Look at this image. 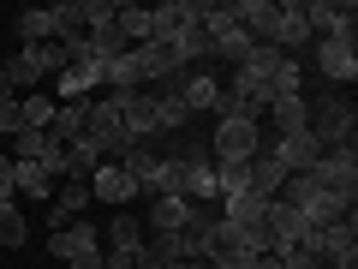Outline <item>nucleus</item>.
<instances>
[{
	"mask_svg": "<svg viewBox=\"0 0 358 269\" xmlns=\"http://www.w3.org/2000/svg\"><path fill=\"white\" fill-rule=\"evenodd\" d=\"M84 138L96 144V150L108 156V162H114L120 150H126V96H114V90H96V96H90V120H84Z\"/></svg>",
	"mask_w": 358,
	"mask_h": 269,
	"instance_id": "obj_1",
	"label": "nucleus"
},
{
	"mask_svg": "<svg viewBox=\"0 0 358 269\" xmlns=\"http://www.w3.org/2000/svg\"><path fill=\"white\" fill-rule=\"evenodd\" d=\"M48 257L60 269H102V233L90 221H66L60 233H48Z\"/></svg>",
	"mask_w": 358,
	"mask_h": 269,
	"instance_id": "obj_2",
	"label": "nucleus"
},
{
	"mask_svg": "<svg viewBox=\"0 0 358 269\" xmlns=\"http://www.w3.org/2000/svg\"><path fill=\"white\" fill-rule=\"evenodd\" d=\"M352 126H358V108L346 102V96H322L317 108H310L305 132L317 138V150H346L352 144Z\"/></svg>",
	"mask_w": 358,
	"mask_h": 269,
	"instance_id": "obj_3",
	"label": "nucleus"
},
{
	"mask_svg": "<svg viewBox=\"0 0 358 269\" xmlns=\"http://www.w3.org/2000/svg\"><path fill=\"white\" fill-rule=\"evenodd\" d=\"M268 144L263 120H215V138H209V156L215 162H251L257 150Z\"/></svg>",
	"mask_w": 358,
	"mask_h": 269,
	"instance_id": "obj_4",
	"label": "nucleus"
},
{
	"mask_svg": "<svg viewBox=\"0 0 358 269\" xmlns=\"http://www.w3.org/2000/svg\"><path fill=\"white\" fill-rule=\"evenodd\" d=\"M310 174H317V186L329 198L358 204V144H346V150H322V162L310 167Z\"/></svg>",
	"mask_w": 358,
	"mask_h": 269,
	"instance_id": "obj_5",
	"label": "nucleus"
},
{
	"mask_svg": "<svg viewBox=\"0 0 358 269\" xmlns=\"http://www.w3.org/2000/svg\"><path fill=\"white\" fill-rule=\"evenodd\" d=\"M263 240H268V251H293V245L310 240V221L299 209H287L281 198H268L263 204Z\"/></svg>",
	"mask_w": 358,
	"mask_h": 269,
	"instance_id": "obj_6",
	"label": "nucleus"
},
{
	"mask_svg": "<svg viewBox=\"0 0 358 269\" xmlns=\"http://www.w3.org/2000/svg\"><path fill=\"white\" fill-rule=\"evenodd\" d=\"M305 25H310V36H358V6L352 0H305Z\"/></svg>",
	"mask_w": 358,
	"mask_h": 269,
	"instance_id": "obj_7",
	"label": "nucleus"
},
{
	"mask_svg": "<svg viewBox=\"0 0 358 269\" xmlns=\"http://www.w3.org/2000/svg\"><path fill=\"white\" fill-rule=\"evenodd\" d=\"M358 36H322L317 42V72L329 78V84H352L358 78Z\"/></svg>",
	"mask_w": 358,
	"mask_h": 269,
	"instance_id": "obj_8",
	"label": "nucleus"
},
{
	"mask_svg": "<svg viewBox=\"0 0 358 269\" xmlns=\"http://www.w3.org/2000/svg\"><path fill=\"white\" fill-rule=\"evenodd\" d=\"M179 102H185V114H215V102H221V84H215V72L209 66H192V72H179Z\"/></svg>",
	"mask_w": 358,
	"mask_h": 269,
	"instance_id": "obj_9",
	"label": "nucleus"
},
{
	"mask_svg": "<svg viewBox=\"0 0 358 269\" xmlns=\"http://www.w3.org/2000/svg\"><path fill=\"white\" fill-rule=\"evenodd\" d=\"M192 198H179V192H162V198H150V209H143V228L150 233H179L185 221H192Z\"/></svg>",
	"mask_w": 358,
	"mask_h": 269,
	"instance_id": "obj_10",
	"label": "nucleus"
},
{
	"mask_svg": "<svg viewBox=\"0 0 358 269\" xmlns=\"http://www.w3.org/2000/svg\"><path fill=\"white\" fill-rule=\"evenodd\" d=\"M310 42H317V36H310V25H305V6H299V0H281V25H275V54H293V60H299V54H305Z\"/></svg>",
	"mask_w": 358,
	"mask_h": 269,
	"instance_id": "obj_11",
	"label": "nucleus"
},
{
	"mask_svg": "<svg viewBox=\"0 0 358 269\" xmlns=\"http://www.w3.org/2000/svg\"><path fill=\"white\" fill-rule=\"evenodd\" d=\"M90 198H96V204H131V198H138V179H131L120 162H102L96 174H90Z\"/></svg>",
	"mask_w": 358,
	"mask_h": 269,
	"instance_id": "obj_12",
	"label": "nucleus"
},
{
	"mask_svg": "<svg viewBox=\"0 0 358 269\" xmlns=\"http://www.w3.org/2000/svg\"><path fill=\"white\" fill-rule=\"evenodd\" d=\"M179 162H185V198L192 204H215V167L203 162V150H179Z\"/></svg>",
	"mask_w": 358,
	"mask_h": 269,
	"instance_id": "obj_13",
	"label": "nucleus"
},
{
	"mask_svg": "<svg viewBox=\"0 0 358 269\" xmlns=\"http://www.w3.org/2000/svg\"><path fill=\"white\" fill-rule=\"evenodd\" d=\"M84 120H90V96H84V102H54L48 138L54 144H78V138H84Z\"/></svg>",
	"mask_w": 358,
	"mask_h": 269,
	"instance_id": "obj_14",
	"label": "nucleus"
},
{
	"mask_svg": "<svg viewBox=\"0 0 358 269\" xmlns=\"http://www.w3.org/2000/svg\"><path fill=\"white\" fill-rule=\"evenodd\" d=\"M197 18V0H167V6H150V42H167L179 25Z\"/></svg>",
	"mask_w": 358,
	"mask_h": 269,
	"instance_id": "obj_15",
	"label": "nucleus"
},
{
	"mask_svg": "<svg viewBox=\"0 0 358 269\" xmlns=\"http://www.w3.org/2000/svg\"><path fill=\"white\" fill-rule=\"evenodd\" d=\"M114 162L126 167L131 179H138V192H150V186H155V167H162V156H155V144H126Z\"/></svg>",
	"mask_w": 358,
	"mask_h": 269,
	"instance_id": "obj_16",
	"label": "nucleus"
},
{
	"mask_svg": "<svg viewBox=\"0 0 358 269\" xmlns=\"http://www.w3.org/2000/svg\"><path fill=\"white\" fill-rule=\"evenodd\" d=\"M102 90V78H96V60H72L60 72V102H84V96H96Z\"/></svg>",
	"mask_w": 358,
	"mask_h": 269,
	"instance_id": "obj_17",
	"label": "nucleus"
},
{
	"mask_svg": "<svg viewBox=\"0 0 358 269\" xmlns=\"http://www.w3.org/2000/svg\"><path fill=\"white\" fill-rule=\"evenodd\" d=\"M268 120H275V138H293V132H305L310 102L305 96H275V102H268Z\"/></svg>",
	"mask_w": 358,
	"mask_h": 269,
	"instance_id": "obj_18",
	"label": "nucleus"
},
{
	"mask_svg": "<svg viewBox=\"0 0 358 269\" xmlns=\"http://www.w3.org/2000/svg\"><path fill=\"white\" fill-rule=\"evenodd\" d=\"M13 179H18V198H36V204L54 198V174L42 162H13Z\"/></svg>",
	"mask_w": 358,
	"mask_h": 269,
	"instance_id": "obj_19",
	"label": "nucleus"
},
{
	"mask_svg": "<svg viewBox=\"0 0 358 269\" xmlns=\"http://www.w3.org/2000/svg\"><path fill=\"white\" fill-rule=\"evenodd\" d=\"M150 257H162V263H203L197 257V245L185 240V233H150V245H143Z\"/></svg>",
	"mask_w": 358,
	"mask_h": 269,
	"instance_id": "obj_20",
	"label": "nucleus"
},
{
	"mask_svg": "<svg viewBox=\"0 0 358 269\" xmlns=\"http://www.w3.org/2000/svg\"><path fill=\"white\" fill-rule=\"evenodd\" d=\"M102 162H108V156L96 150V144H90V138H78V144H66V167H60V179H90Z\"/></svg>",
	"mask_w": 358,
	"mask_h": 269,
	"instance_id": "obj_21",
	"label": "nucleus"
},
{
	"mask_svg": "<svg viewBox=\"0 0 358 269\" xmlns=\"http://www.w3.org/2000/svg\"><path fill=\"white\" fill-rule=\"evenodd\" d=\"M150 96H155V132H185L192 114H185V102H179V90L167 84V90H150Z\"/></svg>",
	"mask_w": 358,
	"mask_h": 269,
	"instance_id": "obj_22",
	"label": "nucleus"
},
{
	"mask_svg": "<svg viewBox=\"0 0 358 269\" xmlns=\"http://www.w3.org/2000/svg\"><path fill=\"white\" fill-rule=\"evenodd\" d=\"M251 48H257V42L245 36L239 25L221 30V36H209V60H227V66H245V54H251Z\"/></svg>",
	"mask_w": 358,
	"mask_h": 269,
	"instance_id": "obj_23",
	"label": "nucleus"
},
{
	"mask_svg": "<svg viewBox=\"0 0 358 269\" xmlns=\"http://www.w3.org/2000/svg\"><path fill=\"white\" fill-rule=\"evenodd\" d=\"M18 36H24V48H36V42H60V36H54V13H48V6H24V13H18Z\"/></svg>",
	"mask_w": 358,
	"mask_h": 269,
	"instance_id": "obj_24",
	"label": "nucleus"
},
{
	"mask_svg": "<svg viewBox=\"0 0 358 269\" xmlns=\"http://www.w3.org/2000/svg\"><path fill=\"white\" fill-rule=\"evenodd\" d=\"M108 245H114V251H143V216L120 209V216L108 221Z\"/></svg>",
	"mask_w": 358,
	"mask_h": 269,
	"instance_id": "obj_25",
	"label": "nucleus"
},
{
	"mask_svg": "<svg viewBox=\"0 0 358 269\" xmlns=\"http://www.w3.org/2000/svg\"><path fill=\"white\" fill-rule=\"evenodd\" d=\"M0 78H6V84H13V96H18V90H36V84H42V66L30 60V48H18L13 60H0Z\"/></svg>",
	"mask_w": 358,
	"mask_h": 269,
	"instance_id": "obj_26",
	"label": "nucleus"
},
{
	"mask_svg": "<svg viewBox=\"0 0 358 269\" xmlns=\"http://www.w3.org/2000/svg\"><path fill=\"white\" fill-rule=\"evenodd\" d=\"M48 120H54V96H18V132H48Z\"/></svg>",
	"mask_w": 358,
	"mask_h": 269,
	"instance_id": "obj_27",
	"label": "nucleus"
},
{
	"mask_svg": "<svg viewBox=\"0 0 358 269\" xmlns=\"http://www.w3.org/2000/svg\"><path fill=\"white\" fill-rule=\"evenodd\" d=\"M114 25H120V36L138 48V42H150V6H120L114 0Z\"/></svg>",
	"mask_w": 358,
	"mask_h": 269,
	"instance_id": "obj_28",
	"label": "nucleus"
},
{
	"mask_svg": "<svg viewBox=\"0 0 358 269\" xmlns=\"http://www.w3.org/2000/svg\"><path fill=\"white\" fill-rule=\"evenodd\" d=\"M54 150H66V144H54L48 132H13V162H42Z\"/></svg>",
	"mask_w": 358,
	"mask_h": 269,
	"instance_id": "obj_29",
	"label": "nucleus"
},
{
	"mask_svg": "<svg viewBox=\"0 0 358 269\" xmlns=\"http://www.w3.org/2000/svg\"><path fill=\"white\" fill-rule=\"evenodd\" d=\"M30 240V221H24V209H13V204H0V245H24Z\"/></svg>",
	"mask_w": 358,
	"mask_h": 269,
	"instance_id": "obj_30",
	"label": "nucleus"
},
{
	"mask_svg": "<svg viewBox=\"0 0 358 269\" xmlns=\"http://www.w3.org/2000/svg\"><path fill=\"white\" fill-rule=\"evenodd\" d=\"M114 25V0H84V30H108Z\"/></svg>",
	"mask_w": 358,
	"mask_h": 269,
	"instance_id": "obj_31",
	"label": "nucleus"
},
{
	"mask_svg": "<svg viewBox=\"0 0 358 269\" xmlns=\"http://www.w3.org/2000/svg\"><path fill=\"white\" fill-rule=\"evenodd\" d=\"M18 198V179H13V156H0V204Z\"/></svg>",
	"mask_w": 358,
	"mask_h": 269,
	"instance_id": "obj_32",
	"label": "nucleus"
},
{
	"mask_svg": "<svg viewBox=\"0 0 358 269\" xmlns=\"http://www.w3.org/2000/svg\"><path fill=\"white\" fill-rule=\"evenodd\" d=\"M0 132H18V96H0Z\"/></svg>",
	"mask_w": 358,
	"mask_h": 269,
	"instance_id": "obj_33",
	"label": "nucleus"
},
{
	"mask_svg": "<svg viewBox=\"0 0 358 269\" xmlns=\"http://www.w3.org/2000/svg\"><path fill=\"white\" fill-rule=\"evenodd\" d=\"M131 269H173V263H162V257H150V251H138V263Z\"/></svg>",
	"mask_w": 358,
	"mask_h": 269,
	"instance_id": "obj_34",
	"label": "nucleus"
},
{
	"mask_svg": "<svg viewBox=\"0 0 358 269\" xmlns=\"http://www.w3.org/2000/svg\"><path fill=\"white\" fill-rule=\"evenodd\" d=\"M173 269H209V263H173Z\"/></svg>",
	"mask_w": 358,
	"mask_h": 269,
	"instance_id": "obj_35",
	"label": "nucleus"
}]
</instances>
